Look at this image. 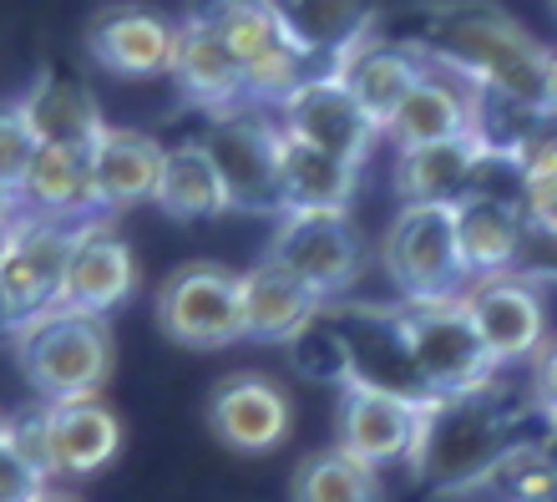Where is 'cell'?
I'll use <instances>...</instances> for the list:
<instances>
[{"instance_id":"6da1fadb","label":"cell","mask_w":557,"mask_h":502,"mask_svg":"<svg viewBox=\"0 0 557 502\" xmlns=\"http://www.w3.org/2000/svg\"><path fill=\"white\" fill-rule=\"evenodd\" d=\"M421 51L467 76L492 102L543 112L557 51H547L497 0H431L421 21Z\"/></svg>"},{"instance_id":"7a4b0ae2","label":"cell","mask_w":557,"mask_h":502,"mask_svg":"<svg viewBox=\"0 0 557 502\" xmlns=\"http://www.w3.org/2000/svg\"><path fill=\"white\" fill-rule=\"evenodd\" d=\"M522 416L507 406L502 385L476 391V396H451L425 406L421 446H416L411 467L436 492H471L502 477L512 467L528 442H522Z\"/></svg>"},{"instance_id":"3957f363","label":"cell","mask_w":557,"mask_h":502,"mask_svg":"<svg viewBox=\"0 0 557 502\" xmlns=\"http://www.w3.org/2000/svg\"><path fill=\"white\" fill-rule=\"evenodd\" d=\"M11 355L21 381L46 401H82L102 396L117 366V345L102 315L51 310L11 335Z\"/></svg>"},{"instance_id":"277c9868","label":"cell","mask_w":557,"mask_h":502,"mask_svg":"<svg viewBox=\"0 0 557 502\" xmlns=\"http://www.w3.org/2000/svg\"><path fill=\"white\" fill-rule=\"evenodd\" d=\"M381 265L406 305H441L467 295L471 269L461 259L456 204H400L381 238Z\"/></svg>"},{"instance_id":"5b68a950","label":"cell","mask_w":557,"mask_h":502,"mask_svg":"<svg viewBox=\"0 0 557 502\" xmlns=\"http://www.w3.org/2000/svg\"><path fill=\"white\" fill-rule=\"evenodd\" d=\"M82 229L87 223H51V219H26V213H5V244H0L5 335L61 310V290H66V269H72Z\"/></svg>"},{"instance_id":"8992f818","label":"cell","mask_w":557,"mask_h":502,"mask_svg":"<svg viewBox=\"0 0 557 502\" xmlns=\"http://www.w3.org/2000/svg\"><path fill=\"white\" fill-rule=\"evenodd\" d=\"M264 254L289 269L294 280H305L324 305H339L366 269V238H360L345 208H289V213H278Z\"/></svg>"},{"instance_id":"52a82bcc","label":"cell","mask_w":557,"mask_h":502,"mask_svg":"<svg viewBox=\"0 0 557 502\" xmlns=\"http://www.w3.org/2000/svg\"><path fill=\"white\" fill-rule=\"evenodd\" d=\"M152 320L183 351H223L244 340V290L234 269L213 259H188L158 284Z\"/></svg>"},{"instance_id":"ba28073f","label":"cell","mask_w":557,"mask_h":502,"mask_svg":"<svg viewBox=\"0 0 557 502\" xmlns=\"http://www.w3.org/2000/svg\"><path fill=\"white\" fill-rule=\"evenodd\" d=\"M406 320H411L421 376L436 401L476 396V391H492V385H497L502 366H497V355L486 351L476 320H471L467 295L441 299V305H406Z\"/></svg>"},{"instance_id":"9c48e42d","label":"cell","mask_w":557,"mask_h":502,"mask_svg":"<svg viewBox=\"0 0 557 502\" xmlns=\"http://www.w3.org/2000/svg\"><path fill=\"white\" fill-rule=\"evenodd\" d=\"M330 310L339 315V326L350 335V355H355L350 385L391 391V396L416 401V406H436V396H431V385L421 376V360H416L406 299H396V305H375V299L355 305V299H339Z\"/></svg>"},{"instance_id":"30bf717a","label":"cell","mask_w":557,"mask_h":502,"mask_svg":"<svg viewBox=\"0 0 557 502\" xmlns=\"http://www.w3.org/2000/svg\"><path fill=\"white\" fill-rule=\"evenodd\" d=\"M193 11L219 30L228 51L238 57L244 76H249V102H284L299 82H305V51L278 30L274 11L264 0H198Z\"/></svg>"},{"instance_id":"8fae6325","label":"cell","mask_w":557,"mask_h":502,"mask_svg":"<svg viewBox=\"0 0 557 502\" xmlns=\"http://www.w3.org/2000/svg\"><path fill=\"white\" fill-rule=\"evenodd\" d=\"M219 177L228 188V213L249 219H278L284 213V183H278V122L253 112H223L203 133Z\"/></svg>"},{"instance_id":"7c38bea8","label":"cell","mask_w":557,"mask_h":502,"mask_svg":"<svg viewBox=\"0 0 557 502\" xmlns=\"http://www.w3.org/2000/svg\"><path fill=\"white\" fill-rule=\"evenodd\" d=\"M278 127L294 137H305V143H314V148L335 152V158H345V163L366 168L370 152H375V143H381V127L366 118V107L355 102L350 82L339 72H309L299 87L278 102Z\"/></svg>"},{"instance_id":"4fadbf2b","label":"cell","mask_w":557,"mask_h":502,"mask_svg":"<svg viewBox=\"0 0 557 502\" xmlns=\"http://www.w3.org/2000/svg\"><path fill=\"white\" fill-rule=\"evenodd\" d=\"M203 416L219 446L238 452V457H264V452H278L289 442L294 401L284 385L259 376V370H238L208 391Z\"/></svg>"},{"instance_id":"5bb4252c","label":"cell","mask_w":557,"mask_h":502,"mask_svg":"<svg viewBox=\"0 0 557 502\" xmlns=\"http://www.w3.org/2000/svg\"><path fill=\"white\" fill-rule=\"evenodd\" d=\"M36 446L57 477H91L122 452V416L102 396L82 401H46L30 416Z\"/></svg>"},{"instance_id":"9a60e30c","label":"cell","mask_w":557,"mask_h":502,"mask_svg":"<svg viewBox=\"0 0 557 502\" xmlns=\"http://www.w3.org/2000/svg\"><path fill=\"white\" fill-rule=\"evenodd\" d=\"M87 57L102 72L122 76V82H147V76H173L177 57V26L162 21L147 5H102L87 26Z\"/></svg>"},{"instance_id":"2e32d148","label":"cell","mask_w":557,"mask_h":502,"mask_svg":"<svg viewBox=\"0 0 557 502\" xmlns=\"http://www.w3.org/2000/svg\"><path fill=\"white\" fill-rule=\"evenodd\" d=\"M137 254L133 244L112 229L107 219H87L76 238L72 269H66V290H61V310L76 315H112L137 295Z\"/></svg>"},{"instance_id":"e0dca14e","label":"cell","mask_w":557,"mask_h":502,"mask_svg":"<svg viewBox=\"0 0 557 502\" xmlns=\"http://www.w3.org/2000/svg\"><path fill=\"white\" fill-rule=\"evenodd\" d=\"M425 406L400 401L391 391H370V385H345L339 396V442L350 457L385 467V462H411L421 446Z\"/></svg>"},{"instance_id":"ac0fdd59","label":"cell","mask_w":557,"mask_h":502,"mask_svg":"<svg viewBox=\"0 0 557 502\" xmlns=\"http://www.w3.org/2000/svg\"><path fill=\"white\" fill-rule=\"evenodd\" d=\"M467 133H482V91L471 87L467 76H456L451 66H441V61L425 66V76L411 87V97L400 102L396 122L385 127L396 152L446 143V137H467Z\"/></svg>"},{"instance_id":"d6986e66","label":"cell","mask_w":557,"mask_h":502,"mask_svg":"<svg viewBox=\"0 0 557 502\" xmlns=\"http://www.w3.org/2000/svg\"><path fill=\"white\" fill-rule=\"evenodd\" d=\"M467 310L482 330L486 351L497 355V366H517V360H532V355L547 345V310L543 295L532 290L528 280H482L467 290Z\"/></svg>"},{"instance_id":"ffe728a7","label":"cell","mask_w":557,"mask_h":502,"mask_svg":"<svg viewBox=\"0 0 557 502\" xmlns=\"http://www.w3.org/2000/svg\"><path fill=\"white\" fill-rule=\"evenodd\" d=\"M173 82L193 107H203V112H213V118L238 112V107L249 102V76H244L238 57L228 51V41H223L219 30L208 26L198 11H188L183 15V26H177Z\"/></svg>"},{"instance_id":"44dd1931","label":"cell","mask_w":557,"mask_h":502,"mask_svg":"<svg viewBox=\"0 0 557 502\" xmlns=\"http://www.w3.org/2000/svg\"><path fill=\"white\" fill-rule=\"evenodd\" d=\"M425 51L421 46H400V41H385L381 30H370L360 46H350L345 57L330 66V72H339L345 82H350L355 102L366 107V118L375 122V127H391L400 112V102L411 97V87L425 76Z\"/></svg>"},{"instance_id":"7402d4cb","label":"cell","mask_w":557,"mask_h":502,"mask_svg":"<svg viewBox=\"0 0 557 502\" xmlns=\"http://www.w3.org/2000/svg\"><path fill=\"white\" fill-rule=\"evenodd\" d=\"M5 213H26V219H51V223L102 219L97 213V188H91V148L46 143L36 152L21 193L5 204Z\"/></svg>"},{"instance_id":"603a6c76","label":"cell","mask_w":557,"mask_h":502,"mask_svg":"<svg viewBox=\"0 0 557 502\" xmlns=\"http://www.w3.org/2000/svg\"><path fill=\"white\" fill-rule=\"evenodd\" d=\"M168 163V143L133 127H107L102 143L91 148V188H97V213H122V208L152 204Z\"/></svg>"},{"instance_id":"cb8c5ba5","label":"cell","mask_w":557,"mask_h":502,"mask_svg":"<svg viewBox=\"0 0 557 502\" xmlns=\"http://www.w3.org/2000/svg\"><path fill=\"white\" fill-rule=\"evenodd\" d=\"M238 290H244V340H259V345H289L324 310V299L269 254L238 274Z\"/></svg>"},{"instance_id":"d4e9b609","label":"cell","mask_w":557,"mask_h":502,"mask_svg":"<svg viewBox=\"0 0 557 502\" xmlns=\"http://www.w3.org/2000/svg\"><path fill=\"white\" fill-rule=\"evenodd\" d=\"M482 133L446 137V143H425V148H400L396 152V198L400 204H461L471 198L476 168L486 158Z\"/></svg>"},{"instance_id":"484cf974","label":"cell","mask_w":557,"mask_h":502,"mask_svg":"<svg viewBox=\"0 0 557 502\" xmlns=\"http://www.w3.org/2000/svg\"><path fill=\"white\" fill-rule=\"evenodd\" d=\"M264 5L305 57H330V66L375 30L370 0H264Z\"/></svg>"},{"instance_id":"4316f807","label":"cell","mask_w":557,"mask_h":502,"mask_svg":"<svg viewBox=\"0 0 557 502\" xmlns=\"http://www.w3.org/2000/svg\"><path fill=\"white\" fill-rule=\"evenodd\" d=\"M528 208L497 204V198H461L456 204V234H461V259L471 269V284L512 274L522 238H528Z\"/></svg>"},{"instance_id":"83f0119b","label":"cell","mask_w":557,"mask_h":502,"mask_svg":"<svg viewBox=\"0 0 557 502\" xmlns=\"http://www.w3.org/2000/svg\"><path fill=\"white\" fill-rule=\"evenodd\" d=\"M26 107V118L36 122L41 143H61V148H97L102 133L112 122L102 118V107L91 97L87 82L76 76H61V72H46L30 82L26 97H15Z\"/></svg>"},{"instance_id":"f1b7e54d","label":"cell","mask_w":557,"mask_h":502,"mask_svg":"<svg viewBox=\"0 0 557 502\" xmlns=\"http://www.w3.org/2000/svg\"><path fill=\"white\" fill-rule=\"evenodd\" d=\"M278 183H284V213L289 208H345L350 213L360 168L278 127Z\"/></svg>"},{"instance_id":"f546056e","label":"cell","mask_w":557,"mask_h":502,"mask_svg":"<svg viewBox=\"0 0 557 502\" xmlns=\"http://www.w3.org/2000/svg\"><path fill=\"white\" fill-rule=\"evenodd\" d=\"M152 204L173 223H198V219L228 213V188H223L219 163H213L203 137H188V143L168 148V163H162V183Z\"/></svg>"},{"instance_id":"4dcf8cb0","label":"cell","mask_w":557,"mask_h":502,"mask_svg":"<svg viewBox=\"0 0 557 502\" xmlns=\"http://www.w3.org/2000/svg\"><path fill=\"white\" fill-rule=\"evenodd\" d=\"M289 502H381L375 467L350 457L345 446L309 452L289 477Z\"/></svg>"},{"instance_id":"1f68e13d","label":"cell","mask_w":557,"mask_h":502,"mask_svg":"<svg viewBox=\"0 0 557 502\" xmlns=\"http://www.w3.org/2000/svg\"><path fill=\"white\" fill-rule=\"evenodd\" d=\"M284 355H289V366L305 376V381H330V385H350L355 376V355H350V335H345V326H339V315L324 305L314 320H309L299 335L284 345Z\"/></svg>"},{"instance_id":"d6a6232c","label":"cell","mask_w":557,"mask_h":502,"mask_svg":"<svg viewBox=\"0 0 557 502\" xmlns=\"http://www.w3.org/2000/svg\"><path fill=\"white\" fill-rule=\"evenodd\" d=\"M51 467H46L36 427L11 416L0 427V502H46L51 498Z\"/></svg>"},{"instance_id":"836d02e7","label":"cell","mask_w":557,"mask_h":502,"mask_svg":"<svg viewBox=\"0 0 557 502\" xmlns=\"http://www.w3.org/2000/svg\"><path fill=\"white\" fill-rule=\"evenodd\" d=\"M41 148L46 143H41V133H36V122L26 118V107L11 102L5 107V127H0V188H5V204L21 193V183H26V173Z\"/></svg>"},{"instance_id":"e575fe53","label":"cell","mask_w":557,"mask_h":502,"mask_svg":"<svg viewBox=\"0 0 557 502\" xmlns=\"http://www.w3.org/2000/svg\"><path fill=\"white\" fill-rule=\"evenodd\" d=\"M528 401H532V412L543 416V421H557V335L547 340L537 355H532Z\"/></svg>"},{"instance_id":"d590c367","label":"cell","mask_w":557,"mask_h":502,"mask_svg":"<svg viewBox=\"0 0 557 502\" xmlns=\"http://www.w3.org/2000/svg\"><path fill=\"white\" fill-rule=\"evenodd\" d=\"M557 198V137H543L528 152V198Z\"/></svg>"},{"instance_id":"8d00e7d4","label":"cell","mask_w":557,"mask_h":502,"mask_svg":"<svg viewBox=\"0 0 557 502\" xmlns=\"http://www.w3.org/2000/svg\"><path fill=\"white\" fill-rule=\"evenodd\" d=\"M528 223L537 229V234H547V238H557V198H528Z\"/></svg>"},{"instance_id":"74e56055","label":"cell","mask_w":557,"mask_h":502,"mask_svg":"<svg viewBox=\"0 0 557 502\" xmlns=\"http://www.w3.org/2000/svg\"><path fill=\"white\" fill-rule=\"evenodd\" d=\"M543 452L557 462V421H547V442H543Z\"/></svg>"},{"instance_id":"f35d334b","label":"cell","mask_w":557,"mask_h":502,"mask_svg":"<svg viewBox=\"0 0 557 502\" xmlns=\"http://www.w3.org/2000/svg\"><path fill=\"white\" fill-rule=\"evenodd\" d=\"M46 502H76V498H66V492H51V498H46Z\"/></svg>"},{"instance_id":"ab89813d","label":"cell","mask_w":557,"mask_h":502,"mask_svg":"<svg viewBox=\"0 0 557 502\" xmlns=\"http://www.w3.org/2000/svg\"><path fill=\"white\" fill-rule=\"evenodd\" d=\"M547 5H553V15H557V0H547Z\"/></svg>"}]
</instances>
